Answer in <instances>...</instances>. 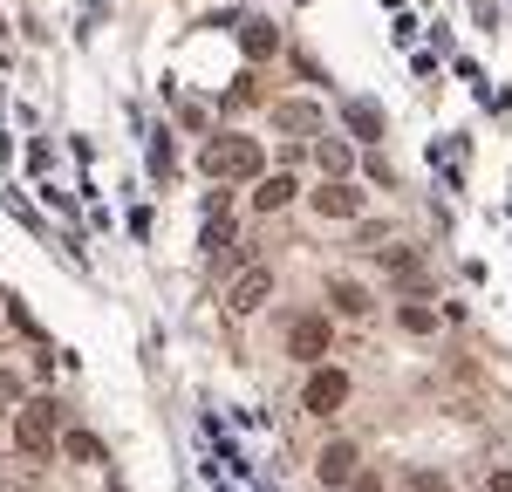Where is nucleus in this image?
<instances>
[{"instance_id": "f257e3e1", "label": "nucleus", "mask_w": 512, "mask_h": 492, "mask_svg": "<svg viewBox=\"0 0 512 492\" xmlns=\"http://www.w3.org/2000/svg\"><path fill=\"white\" fill-rule=\"evenodd\" d=\"M55 431H62V404L55 397H28L21 417H14V445L28 451V458H48L55 451Z\"/></svg>"}, {"instance_id": "f03ea898", "label": "nucleus", "mask_w": 512, "mask_h": 492, "mask_svg": "<svg viewBox=\"0 0 512 492\" xmlns=\"http://www.w3.org/2000/svg\"><path fill=\"white\" fill-rule=\"evenodd\" d=\"M260 144L253 137H212L205 144V171L219 178V185H233V178H260Z\"/></svg>"}, {"instance_id": "7ed1b4c3", "label": "nucleus", "mask_w": 512, "mask_h": 492, "mask_svg": "<svg viewBox=\"0 0 512 492\" xmlns=\"http://www.w3.org/2000/svg\"><path fill=\"white\" fill-rule=\"evenodd\" d=\"M301 404L315 410V417L342 410V404H349V376H342V369H315V376H308V390H301Z\"/></svg>"}, {"instance_id": "20e7f679", "label": "nucleus", "mask_w": 512, "mask_h": 492, "mask_svg": "<svg viewBox=\"0 0 512 492\" xmlns=\"http://www.w3.org/2000/svg\"><path fill=\"white\" fill-rule=\"evenodd\" d=\"M267 294H274V267H246V274L226 287V308H233V315H253Z\"/></svg>"}, {"instance_id": "39448f33", "label": "nucleus", "mask_w": 512, "mask_h": 492, "mask_svg": "<svg viewBox=\"0 0 512 492\" xmlns=\"http://www.w3.org/2000/svg\"><path fill=\"white\" fill-rule=\"evenodd\" d=\"M287 356L321 363V356H328V315H301V322L287 328Z\"/></svg>"}, {"instance_id": "423d86ee", "label": "nucleus", "mask_w": 512, "mask_h": 492, "mask_svg": "<svg viewBox=\"0 0 512 492\" xmlns=\"http://www.w3.org/2000/svg\"><path fill=\"white\" fill-rule=\"evenodd\" d=\"M315 472H321V486L349 492V486H355V445H349V438H335V445H321Z\"/></svg>"}, {"instance_id": "0eeeda50", "label": "nucleus", "mask_w": 512, "mask_h": 492, "mask_svg": "<svg viewBox=\"0 0 512 492\" xmlns=\"http://www.w3.org/2000/svg\"><path fill=\"white\" fill-rule=\"evenodd\" d=\"M315 212H321V219H355V212H362V192H355L349 178H335V185L321 178V192H315Z\"/></svg>"}, {"instance_id": "6e6552de", "label": "nucleus", "mask_w": 512, "mask_h": 492, "mask_svg": "<svg viewBox=\"0 0 512 492\" xmlns=\"http://www.w3.org/2000/svg\"><path fill=\"white\" fill-rule=\"evenodd\" d=\"M274 130L308 137V130H321V110H315V103H274Z\"/></svg>"}, {"instance_id": "1a4fd4ad", "label": "nucleus", "mask_w": 512, "mask_h": 492, "mask_svg": "<svg viewBox=\"0 0 512 492\" xmlns=\"http://www.w3.org/2000/svg\"><path fill=\"white\" fill-rule=\"evenodd\" d=\"M376 253H383V267H390L403 287H424V260H417L410 246H376Z\"/></svg>"}, {"instance_id": "9d476101", "label": "nucleus", "mask_w": 512, "mask_h": 492, "mask_svg": "<svg viewBox=\"0 0 512 492\" xmlns=\"http://www.w3.org/2000/svg\"><path fill=\"white\" fill-rule=\"evenodd\" d=\"M239 48H246L253 62H267V55L280 48V28L274 21H246V28H239Z\"/></svg>"}, {"instance_id": "9b49d317", "label": "nucleus", "mask_w": 512, "mask_h": 492, "mask_svg": "<svg viewBox=\"0 0 512 492\" xmlns=\"http://www.w3.org/2000/svg\"><path fill=\"white\" fill-rule=\"evenodd\" d=\"M328 301H335V315H369V294H362V281H335V287H328Z\"/></svg>"}, {"instance_id": "f8f14e48", "label": "nucleus", "mask_w": 512, "mask_h": 492, "mask_svg": "<svg viewBox=\"0 0 512 492\" xmlns=\"http://www.w3.org/2000/svg\"><path fill=\"white\" fill-rule=\"evenodd\" d=\"M287 199H294V178H287V171H274V178H267V185L253 192V205H260V212H280Z\"/></svg>"}, {"instance_id": "ddd939ff", "label": "nucleus", "mask_w": 512, "mask_h": 492, "mask_svg": "<svg viewBox=\"0 0 512 492\" xmlns=\"http://www.w3.org/2000/svg\"><path fill=\"white\" fill-rule=\"evenodd\" d=\"M62 451H69L76 465H103V438H89V431H69V438H62Z\"/></svg>"}, {"instance_id": "4468645a", "label": "nucleus", "mask_w": 512, "mask_h": 492, "mask_svg": "<svg viewBox=\"0 0 512 492\" xmlns=\"http://www.w3.org/2000/svg\"><path fill=\"white\" fill-rule=\"evenodd\" d=\"M315 158H321V171H335V178H342V171L355 164V151L342 144V137H321V151H315Z\"/></svg>"}, {"instance_id": "2eb2a0df", "label": "nucleus", "mask_w": 512, "mask_h": 492, "mask_svg": "<svg viewBox=\"0 0 512 492\" xmlns=\"http://www.w3.org/2000/svg\"><path fill=\"white\" fill-rule=\"evenodd\" d=\"M349 130L355 137H383V110L376 103H349Z\"/></svg>"}, {"instance_id": "dca6fc26", "label": "nucleus", "mask_w": 512, "mask_h": 492, "mask_svg": "<svg viewBox=\"0 0 512 492\" xmlns=\"http://www.w3.org/2000/svg\"><path fill=\"white\" fill-rule=\"evenodd\" d=\"M403 328H410V335H431V328H437V315L424 308V301H410V308H403Z\"/></svg>"}, {"instance_id": "f3484780", "label": "nucleus", "mask_w": 512, "mask_h": 492, "mask_svg": "<svg viewBox=\"0 0 512 492\" xmlns=\"http://www.w3.org/2000/svg\"><path fill=\"white\" fill-rule=\"evenodd\" d=\"M349 492H383V479H376V472H369V479L355 472V486H349Z\"/></svg>"}, {"instance_id": "a211bd4d", "label": "nucleus", "mask_w": 512, "mask_h": 492, "mask_svg": "<svg viewBox=\"0 0 512 492\" xmlns=\"http://www.w3.org/2000/svg\"><path fill=\"white\" fill-rule=\"evenodd\" d=\"M410 492H444V486H437L431 472H417V486H410Z\"/></svg>"}, {"instance_id": "6ab92c4d", "label": "nucleus", "mask_w": 512, "mask_h": 492, "mask_svg": "<svg viewBox=\"0 0 512 492\" xmlns=\"http://www.w3.org/2000/svg\"><path fill=\"white\" fill-rule=\"evenodd\" d=\"M492 492H512V472H492Z\"/></svg>"}, {"instance_id": "aec40b11", "label": "nucleus", "mask_w": 512, "mask_h": 492, "mask_svg": "<svg viewBox=\"0 0 512 492\" xmlns=\"http://www.w3.org/2000/svg\"><path fill=\"white\" fill-rule=\"evenodd\" d=\"M0 492H28V486H0Z\"/></svg>"}]
</instances>
